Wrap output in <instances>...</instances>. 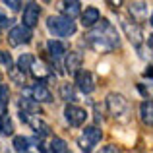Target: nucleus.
I'll use <instances>...</instances> for the list:
<instances>
[{
    "instance_id": "27",
    "label": "nucleus",
    "mask_w": 153,
    "mask_h": 153,
    "mask_svg": "<svg viewBox=\"0 0 153 153\" xmlns=\"http://www.w3.org/2000/svg\"><path fill=\"white\" fill-rule=\"evenodd\" d=\"M4 6H8V8H10L12 12H18L19 8L23 6V4L19 2V0H6V2H4Z\"/></svg>"
},
{
    "instance_id": "6",
    "label": "nucleus",
    "mask_w": 153,
    "mask_h": 153,
    "mask_svg": "<svg viewBox=\"0 0 153 153\" xmlns=\"http://www.w3.org/2000/svg\"><path fill=\"white\" fill-rule=\"evenodd\" d=\"M31 37H33L31 29H27V27H23V25H14L8 31V43H10L12 47L27 45V43L31 41Z\"/></svg>"
},
{
    "instance_id": "15",
    "label": "nucleus",
    "mask_w": 153,
    "mask_h": 153,
    "mask_svg": "<svg viewBox=\"0 0 153 153\" xmlns=\"http://www.w3.org/2000/svg\"><path fill=\"white\" fill-rule=\"evenodd\" d=\"M60 12L64 14V18L74 19L76 16L82 14V2H78V0H64L60 4Z\"/></svg>"
},
{
    "instance_id": "25",
    "label": "nucleus",
    "mask_w": 153,
    "mask_h": 153,
    "mask_svg": "<svg viewBox=\"0 0 153 153\" xmlns=\"http://www.w3.org/2000/svg\"><path fill=\"white\" fill-rule=\"evenodd\" d=\"M12 62H14V60H12L10 52H8V51H0V64H2V66L12 68Z\"/></svg>"
},
{
    "instance_id": "19",
    "label": "nucleus",
    "mask_w": 153,
    "mask_h": 153,
    "mask_svg": "<svg viewBox=\"0 0 153 153\" xmlns=\"http://www.w3.org/2000/svg\"><path fill=\"white\" fill-rule=\"evenodd\" d=\"M0 134L2 136H12L14 134V120L8 112H4L0 116Z\"/></svg>"
},
{
    "instance_id": "18",
    "label": "nucleus",
    "mask_w": 153,
    "mask_h": 153,
    "mask_svg": "<svg viewBox=\"0 0 153 153\" xmlns=\"http://www.w3.org/2000/svg\"><path fill=\"white\" fill-rule=\"evenodd\" d=\"M19 111H23V112H29V114L39 116V114H41V105H37L35 101H31V99L22 97V99H19Z\"/></svg>"
},
{
    "instance_id": "17",
    "label": "nucleus",
    "mask_w": 153,
    "mask_h": 153,
    "mask_svg": "<svg viewBox=\"0 0 153 153\" xmlns=\"http://www.w3.org/2000/svg\"><path fill=\"white\" fill-rule=\"evenodd\" d=\"M47 51H49L51 58L58 60L60 56H64V52H66V45H64L62 41H58V39H51V41H47Z\"/></svg>"
},
{
    "instance_id": "2",
    "label": "nucleus",
    "mask_w": 153,
    "mask_h": 153,
    "mask_svg": "<svg viewBox=\"0 0 153 153\" xmlns=\"http://www.w3.org/2000/svg\"><path fill=\"white\" fill-rule=\"evenodd\" d=\"M47 29L52 37H72L76 33V22L64 16H49L47 18Z\"/></svg>"
},
{
    "instance_id": "16",
    "label": "nucleus",
    "mask_w": 153,
    "mask_h": 153,
    "mask_svg": "<svg viewBox=\"0 0 153 153\" xmlns=\"http://www.w3.org/2000/svg\"><path fill=\"white\" fill-rule=\"evenodd\" d=\"M140 118H142V122L147 128L153 126V103H151V99L142 101V105H140Z\"/></svg>"
},
{
    "instance_id": "8",
    "label": "nucleus",
    "mask_w": 153,
    "mask_h": 153,
    "mask_svg": "<svg viewBox=\"0 0 153 153\" xmlns=\"http://www.w3.org/2000/svg\"><path fill=\"white\" fill-rule=\"evenodd\" d=\"M39 16H41V6L37 2H27L23 8V16H22V25L27 29H33L39 23Z\"/></svg>"
},
{
    "instance_id": "30",
    "label": "nucleus",
    "mask_w": 153,
    "mask_h": 153,
    "mask_svg": "<svg viewBox=\"0 0 153 153\" xmlns=\"http://www.w3.org/2000/svg\"><path fill=\"white\" fill-rule=\"evenodd\" d=\"M143 78H151V66H147V70L143 72Z\"/></svg>"
},
{
    "instance_id": "22",
    "label": "nucleus",
    "mask_w": 153,
    "mask_h": 153,
    "mask_svg": "<svg viewBox=\"0 0 153 153\" xmlns=\"http://www.w3.org/2000/svg\"><path fill=\"white\" fill-rule=\"evenodd\" d=\"M12 146H14V149L18 153H25L31 147V140L25 138V136H16L14 142H12Z\"/></svg>"
},
{
    "instance_id": "29",
    "label": "nucleus",
    "mask_w": 153,
    "mask_h": 153,
    "mask_svg": "<svg viewBox=\"0 0 153 153\" xmlns=\"http://www.w3.org/2000/svg\"><path fill=\"white\" fill-rule=\"evenodd\" d=\"M10 23H12V19L8 18L6 14H4V12H2V8H0V27H8Z\"/></svg>"
},
{
    "instance_id": "32",
    "label": "nucleus",
    "mask_w": 153,
    "mask_h": 153,
    "mask_svg": "<svg viewBox=\"0 0 153 153\" xmlns=\"http://www.w3.org/2000/svg\"><path fill=\"white\" fill-rule=\"evenodd\" d=\"M64 153H72V151H70V149H66V151H64Z\"/></svg>"
},
{
    "instance_id": "24",
    "label": "nucleus",
    "mask_w": 153,
    "mask_h": 153,
    "mask_svg": "<svg viewBox=\"0 0 153 153\" xmlns=\"http://www.w3.org/2000/svg\"><path fill=\"white\" fill-rule=\"evenodd\" d=\"M10 78L14 79L16 83H19V85H23V83H25V76H23L22 72L18 70V68H14V66L10 68Z\"/></svg>"
},
{
    "instance_id": "13",
    "label": "nucleus",
    "mask_w": 153,
    "mask_h": 153,
    "mask_svg": "<svg viewBox=\"0 0 153 153\" xmlns=\"http://www.w3.org/2000/svg\"><path fill=\"white\" fill-rule=\"evenodd\" d=\"M120 22H122V29L126 31L128 39H130L132 43L138 45V43L142 41V29H140V25L134 22V19H128V18H122Z\"/></svg>"
},
{
    "instance_id": "20",
    "label": "nucleus",
    "mask_w": 153,
    "mask_h": 153,
    "mask_svg": "<svg viewBox=\"0 0 153 153\" xmlns=\"http://www.w3.org/2000/svg\"><path fill=\"white\" fill-rule=\"evenodd\" d=\"M60 97H62L68 105H74V101H76L74 85H72V83H62V85H60Z\"/></svg>"
},
{
    "instance_id": "10",
    "label": "nucleus",
    "mask_w": 153,
    "mask_h": 153,
    "mask_svg": "<svg viewBox=\"0 0 153 153\" xmlns=\"http://www.w3.org/2000/svg\"><path fill=\"white\" fill-rule=\"evenodd\" d=\"M76 87H78L82 93H91V91L95 89V79H93V74H91L89 70H79L78 74H76Z\"/></svg>"
},
{
    "instance_id": "31",
    "label": "nucleus",
    "mask_w": 153,
    "mask_h": 153,
    "mask_svg": "<svg viewBox=\"0 0 153 153\" xmlns=\"http://www.w3.org/2000/svg\"><path fill=\"white\" fill-rule=\"evenodd\" d=\"M4 112H6V105H2V103H0V116H2Z\"/></svg>"
},
{
    "instance_id": "14",
    "label": "nucleus",
    "mask_w": 153,
    "mask_h": 153,
    "mask_svg": "<svg viewBox=\"0 0 153 153\" xmlns=\"http://www.w3.org/2000/svg\"><path fill=\"white\" fill-rule=\"evenodd\" d=\"M99 19H101V12H99V8H95V6H89V8H85V10L82 12V25L83 27L97 25Z\"/></svg>"
},
{
    "instance_id": "4",
    "label": "nucleus",
    "mask_w": 153,
    "mask_h": 153,
    "mask_svg": "<svg viewBox=\"0 0 153 153\" xmlns=\"http://www.w3.org/2000/svg\"><path fill=\"white\" fill-rule=\"evenodd\" d=\"M107 103V108L114 118H124V114L128 112V99L124 97L122 93H116V91H111L105 99Z\"/></svg>"
},
{
    "instance_id": "28",
    "label": "nucleus",
    "mask_w": 153,
    "mask_h": 153,
    "mask_svg": "<svg viewBox=\"0 0 153 153\" xmlns=\"http://www.w3.org/2000/svg\"><path fill=\"white\" fill-rule=\"evenodd\" d=\"M99 153H122V151H120L118 146H114V143H108V146H105Z\"/></svg>"
},
{
    "instance_id": "26",
    "label": "nucleus",
    "mask_w": 153,
    "mask_h": 153,
    "mask_svg": "<svg viewBox=\"0 0 153 153\" xmlns=\"http://www.w3.org/2000/svg\"><path fill=\"white\" fill-rule=\"evenodd\" d=\"M8 97H10V89H8V85H6V83H0V103L6 105Z\"/></svg>"
},
{
    "instance_id": "23",
    "label": "nucleus",
    "mask_w": 153,
    "mask_h": 153,
    "mask_svg": "<svg viewBox=\"0 0 153 153\" xmlns=\"http://www.w3.org/2000/svg\"><path fill=\"white\" fill-rule=\"evenodd\" d=\"M147 4H143V2H134V4H130V14L132 16H147Z\"/></svg>"
},
{
    "instance_id": "21",
    "label": "nucleus",
    "mask_w": 153,
    "mask_h": 153,
    "mask_svg": "<svg viewBox=\"0 0 153 153\" xmlns=\"http://www.w3.org/2000/svg\"><path fill=\"white\" fill-rule=\"evenodd\" d=\"M33 60H35L33 54L25 52V54H22V56L18 58V66H16V68H18V70L22 72L23 76H25V72H29V68H31V64H33Z\"/></svg>"
},
{
    "instance_id": "5",
    "label": "nucleus",
    "mask_w": 153,
    "mask_h": 153,
    "mask_svg": "<svg viewBox=\"0 0 153 153\" xmlns=\"http://www.w3.org/2000/svg\"><path fill=\"white\" fill-rule=\"evenodd\" d=\"M19 118H22V122H25L27 126H29L31 130L35 132V134H39V138H45V136H52L51 126H49V124H47L43 118H39V116L19 111Z\"/></svg>"
},
{
    "instance_id": "7",
    "label": "nucleus",
    "mask_w": 153,
    "mask_h": 153,
    "mask_svg": "<svg viewBox=\"0 0 153 153\" xmlns=\"http://www.w3.org/2000/svg\"><path fill=\"white\" fill-rule=\"evenodd\" d=\"M64 116H66L68 124L70 126H83L87 120V111L82 107H78V105H66L64 107Z\"/></svg>"
},
{
    "instance_id": "12",
    "label": "nucleus",
    "mask_w": 153,
    "mask_h": 153,
    "mask_svg": "<svg viewBox=\"0 0 153 153\" xmlns=\"http://www.w3.org/2000/svg\"><path fill=\"white\" fill-rule=\"evenodd\" d=\"M82 62H83V56H82V52H78V51H70L66 54V60H64V68H66V72L68 74H78L79 72V68H82Z\"/></svg>"
},
{
    "instance_id": "3",
    "label": "nucleus",
    "mask_w": 153,
    "mask_h": 153,
    "mask_svg": "<svg viewBox=\"0 0 153 153\" xmlns=\"http://www.w3.org/2000/svg\"><path fill=\"white\" fill-rule=\"evenodd\" d=\"M101 138H103V130L99 126H87L85 130L82 132V136L78 138V146L83 153H89V151L95 149V146H97L99 142H101Z\"/></svg>"
},
{
    "instance_id": "9",
    "label": "nucleus",
    "mask_w": 153,
    "mask_h": 153,
    "mask_svg": "<svg viewBox=\"0 0 153 153\" xmlns=\"http://www.w3.org/2000/svg\"><path fill=\"white\" fill-rule=\"evenodd\" d=\"M29 74L33 76V78L37 79V82H45V79H49V82H52V79H56L49 64H45L43 60H37V58H35V60H33V64H31V68H29Z\"/></svg>"
},
{
    "instance_id": "1",
    "label": "nucleus",
    "mask_w": 153,
    "mask_h": 153,
    "mask_svg": "<svg viewBox=\"0 0 153 153\" xmlns=\"http://www.w3.org/2000/svg\"><path fill=\"white\" fill-rule=\"evenodd\" d=\"M99 22H101L99 27H95L93 31H89L85 35L87 45L97 52H111V51L118 49L120 39H118V33H116V27L105 18H101Z\"/></svg>"
},
{
    "instance_id": "11",
    "label": "nucleus",
    "mask_w": 153,
    "mask_h": 153,
    "mask_svg": "<svg viewBox=\"0 0 153 153\" xmlns=\"http://www.w3.org/2000/svg\"><path fill=\"white\" fill-rule=\"evenodd\" d=\"M29 95H31V101H35V103H52L54 99H52V93L49 89H47L43 83H35L33 87H29Z\"/></svg>"
}]
</instances>
